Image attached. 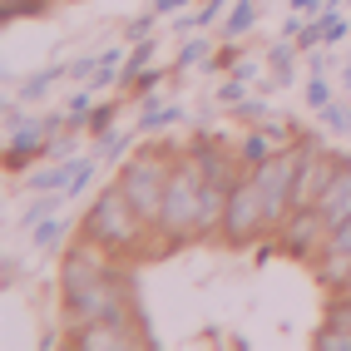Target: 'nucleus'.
Returning <instances> with one entry per match:
<instances>
[{
  "label": "nucleus",
  "instance_id": "obj_7",
  "mask_svg": "<svg viewBox=\"0 0 351 351\" xmlns=\"http://www.w3.org/2000/svg\"><path fill=\"white\" fill-rule=\"evenodd\" d=\"M302 144H307V138H302ZM302 144L287 149V154H272V158H263V163H252V169H247V178L263 189V198L272 208V223H282L292 213V178H297V163H302Z\"/></svg>",
  "mask_w": 351,
  "mask_h": 351
},
{
  "label": "nucleus",
  "instance_id": "obj_9",
  "mask_svg": "<svg viewBox=\"0 0 351 351\" xmlns=\"http://www.w3.org/2000/svg\"><path fill=\"white\" fill-rule=\"evenodd\" d=\"M307 134H297L292 124H282V119H257L243 138H238V154H243V163L252 169V163H263V158H272V154H287V149H297Z\"/></svg>",
  "mask_w": 351,
  "mask_h": 351
},
{
  "label": "nucleus",
  "instance_id": "obj_23",
  "mask_svg": "<svg viewBox=\"0 0 351 351\" xmlns=\"http://www.w3.org/2000/svg\"><path fill=\"white\" fill-rule=\"evenodd\" d=\"M307 104H312V109H317V114H322V109H326V104H332V89H326V84H322V80H317V75H312V80H307Z\"/></svg>",
  "mask_w": 351,
  "mask_h": 351
},
{
  "label": "nucleus",
  "instance_id": "obj_21",
  "mask_svg": "<svg viewBox=\"0 0 351 351\" xmlns=\"http://www.w3.org/2000/svg\"><path fill=\"white\" fill-rule=\"evenodd\" d=\"M322 322L351 326V297H337V292H332V302H326V317H322Z\"/></svg>",
  "mask_w": 351,
  "mask_h": 351
},
{
  "label": "nucleus",
  "instance_id": "obj_10",
  "mask_svg": "<svg viewBox=\"0 0 351 351\" xmlns=\"http://www.w3.org/2000/svg\"><path fill=\"white\" fill-rule=\"evenodd\" d=\"M50 124L45 119H25L10 138H5V169L10 173H25L30 163H40V158H50Z\"/></svg>",
  "mask_w": 351,
  "mask_h": 351
},
{
  "label": "nucleus",
  "instance_id": "obj_17",
  "mask_svg": "<svg viewBox=\"0 0 351 351\" xmlns=\"http://www.w3.org/2000/svg\"><path fill=\"white\" fill-rule=\"evenodd\" d=\"M252 30V0H232V10H228V40H238Z\"/></svg>",
  "mask_w": 351,
  "mask_h": 351
},
{
  "label": "nucleus",
  "instance_id": "obj_1",
  "mask_svg": "<svg viewBox=\"0 0 351 351\" xmlns=\"http://www.w3.org/2000/svg\"><path fill=\"white\" fill-rule=\"evenodd\" d=\"M75 232L89 238V243H99L104 252H114L119 263H144L149 247H154V228L138 218V208L124 198L119 183H109V189L95 193V203L84 208Z\"/></svg>",
  "mask_w": 351,
  "mask_h": 351
},
{
  "label": "nucleus",
  "instance_id": "obj_11",
  "mask_svg": "<svg viewBox=\"0 0 351 351\" xmlns=\"http://www.w3.org/2000/svg\"><path fill=\"white\" fill-rule=\"evenodd\" d=\"M322 213H326V223L332 228H341V223H351V158L341 154V163H337V173H332V183H326V193H322Z\"/></svg>",
  "mask_w": 351,
  "mask_h": 351
},
{
  "label": "nucleus",
  "instance_id": "obj_15",
  "mask_svg": "<svg viewBox=\"0 0 351 351\" xmlns=\"http://www.w3.org/2000/svg\"><path fill=\"white\" fill-rule=\"evenodd\" d=\"M64 75H69V64H55V69H45V75L25 80V89H20V99H30V104H35V99L45 95V89H50V84H60Z\"/></svg>",
  "mask_w": 351,
  "mask_h": 351
},
{
  "label": "nucleus",
  "instance_id": "obj_3",
  "mask_svg": "<svg viewBox=\"0 0 351 351\" xmlns=\"http://www.w3.org/2000/svg\"><path fill=\"white\" fill-rule=\"evenodd\" d=\"M178 154H183L178 138H149V144H138V149L124 158L119 178H114L149 228L158 223V208H163V193H169V178H173Z\"/></svg>",
  "mask_w": 351,
  "mask_h": 351
},
{
  "label": "nucleus",
  "instance_id": "obj_16",
  "mask_svg": "<svg viewBox=\"0 0 351 351\" xmlns=\"http://www.w3.org/2000/svg\"><path fill=\"white\" fill-rule=\"evenodd\" d=\"M114 119H119V104H114V99H109V104H95V109H89V119H84V134L99 138V134L114 129Z\"/></svg>",
  "mask_w": 351,
  "mask_h": 351
},
{
  "label": "nucleus",
  "instance_id": "obj_14",
  "mask_svg": "<svg viewBox=\"0 0 351 351\" xmlns=\"http://www.w3.org/2000/svg\"><path fill=\"white\" fill-rule=\"evenodd\" d=\"M312 351H351V326L322 322L317 332H312Z\"/></svg>",
  "mask_w": 351,
  "mask_h": 351
},
{
  "label": "nucleus",
  "instance_id": "obj_2",
  "mask_svg": "<svg viewBox=\"0 0 351 351\" xmlns=\"http://www.w3.org/2000/svg\"><path fill=\"white\" fill-rule=\"evenodd\" d=\"M198 208H203V173L189 158V144H183L173 178H169V193H163V208H158V223H154L149 257H173L183 247H193L198 243Z\"/></svg>",
  "mask_w": 351,
  "mask_h": 351
},
{
  "label": "nucleus",
  "instance_id": "obj_12",
  "mask_svg": "<svg viewBox=\"0 0 351 351\" xmlns=\"http://www.w3.org/2000/svg\"><path fill=\"white\" fill-rule=\"evenodd\" d=\"M223 223H228V189H213V183H203L198 243H223Z\"/></svg>",
  "mask_w": 351,
  "mask_h": 351
},
{
  "label": "nucleus",
  "instance_id": "obj_24",
  "mask_svg": "<svg viewBox=\"0 0 351 351\" xmlns=\"http://www.w3.org/2000/svg\"><path fill=\"white\" fill-rule=\"evenodd\" d=\"M238 60H243V55H238V45H232V40H228V45H223V50H213V60H208V64H213V69H232V64H238Z\"/></svg>",
  "mask_w": 351,
  "mask_h": 351
},
{
  "label": "nucleus",
  "instance_id": "obj_26",
  "mask_svg": "<svg viewBox=\"0 0 351 351\" xmlns=\"http://www.w3.org/2000/svg\"><path fill=\"white\" fill-rule=\"evenodd\" d=\"M124 154V134H99V158H119Z\"/></svg>",
  "mask_w": 351,
  "mask_h": 351
},
{
  "label": "nucleus",
  "instance_id": "obj_13",
  "mask_svg": "<svg viewBox=\"0 0 351 351\" xmlns=\"http://www.w3.org/2000/svg\"><path fill=\"white\" fill-rule=\"evenodd\" d=\"M64 232H69V218H45V223L30 228V247L35 252H50V247L64 243Z\"/></svg>",
  "mask_w": 351,
  "mask_h": 351
},
{
  "label": "nucleus",
  "instance_id": "obj_25",
  "mask_svg": "<svg viewBox=\"0 0 351 351\" xmlns=\"http://www.w3.org/2000/svg\"><path fill=\"white\" fill-rule=\"evenodd\" d=\"M208 55V45L203 40H193V45H183V50H178V69H189V64H198Z\"/></svg>",
  "mask_w": 351,
  "mask_h": 351
},
{
  "label": "nucleus",
  "instance_id": "obj_27",
  "mask_svg": "<svg viewBox=\"0 0 351 351\" xmlns=\"http://www.w3.org/2000/svg\"><path fill=\"white\" fill-rule=\"evenodd\" d=\"M189 5H193V0H154L158 15H173V10H189Z\"/></svg>",
  "mask_w": 351,
  "mask_h": 351
},
{
  "label": "nucleus",
  "instance_id": "obj_8",
  "mask_svg": "<svg viewBox=\"0 0 351 351\" xmlns=\"http://www.w3.org/2000/svg\"><path fill=\"white\" fill-rule=\"evenodd\" d=\"M64 346L75 351H144L154 346L149 326H129V322H89V326H75L64 337Z\"/></svg>",
  "mask_w": 351,
  "mask_h": 351
},
{
  "label": "nucleus",
  "instance_id": "obj_19",
  "mask_svg": "<svg viewBox=\"0 0 351 351\" xmlns=\"http://www.w3.org/2000/svg\"><path fill=\"white\" fill-rule=\"evenodd\" d=\"M267 64H272V80H277V84H287V80H292V50H287V45H272Z\"/></svg>",
  "mask_w": 351,
  "mask_h": 351
},
{
  "label": "nucleus",
  "instance_id": "obj_20",
  "mask_svg": "<svg viewBox=\"0 0 351 351\" xmlns=\"http://www.w3.org/2000/svg\"><path fill=\"white\" fill-rule=\"evenodd\" d=\"M218 10H223V0H203L193 20H178V30H203V25H213V15H218Z\"/></svg>",
  "mask_w": 351,
  "mask_h": 351
},
{
  "label": "nucleus",
  "instance_id": "obj_4",
  "mask_svg": "<svg viewBox=\"0 0 351 351\" xmlns=\"http://www.w3.org/2000/svg\"><path fill=\"white\" fill-rule=\"evenodd\" d=\"M277 223H272V208L263 198L252 178H243L238 189L228 193V223H223V243L228 247H257L263 238H272Z\"/></svg>",
  "mask_w": 351,
  "mask_h": 351
},
{
  "label": "nucleus",
  "instance_id": "obj_28",
  "mask_svg": "<svg viewBox=\"0 0 351 351\" xmlns=\"http://www.w3.org/2000/svg\"><path fill=\"white\" fill-rule=\"evenodd\" d=\"M322 5H326V0H292L297 15H322Z\"/></svg>",
  "mask_w": 351,
  "mask_h": 351
},
{
  "label": "nucleus",
  "instance_id": "obj_22",
  "mask_svg": "<svg viewBox=\"0 0 351 351\" xmlns=\"http://www.w3.org/2000/svg\"><path fill=\"white\" fill-rule=\"evenodd\" d=\"M154 20H158V10H149V15H138L134 25L124 30V40H129V45H138V40H149V30H154Z\"/></svg>",
  "mask_w": 351,
  "mask_h": 351
},
{
  "label": "nucleus",
  "instance_id": "obj_6",
  "mask_svg": "<svg viewBox=\"0 0 351 351\" xmlns=\"http://www.w3.org/2000/svg\"><path fill=\"white\" fill-rule=\"evenodd\" d=\"M189 158L198 163L203 183H213V189H238V183L247 178V163L238 154V144H228V138H213V134H198L189 138Z\"/></svg>",
  "mask_w": 351,
  "mask_h": 351
},
{
  "label": "nucleus",
  "instance_id": "obj_18",
  "mask_svg": "<svg viewBox=\"0 0 351 351\" xmlns=\"http://www.w3.org/2000/svg\"><path fill=\"white\" fill-rule=\"evenodd\" d=\"M114 80H124V64H119V50H109V55H99V69H95V89H104V84H114Z\"/></svg>",
  "mask_w": 351,
  "mask_h": 351
},
{
  "label": "nucleus",
  "instance_id": "obj_5",
  "mask_svg": "<svg viewBox=\"0 0 351 351\" xmlns=\"http://www.w3.org/2000/svg\"><path fill=\"white\" fill-rule=\"evenodd\" d=\"M326 238H332V223H326L322 208H292V213L277 223L272 232V252H282V257H297V263H317Z\"/></svg>",
  "mask_w": 351,
  "mask_h": 351
},
{
  "label": "nucleus",
  "instance_id": "obj_29",
  "mask_svg": "<svg viewBox=\"0 0 351 351\" xmlns=\"http://www.w3.org/2000/svg\"><path fill=\"white\" fill-rule=\"evenodd\" d=\"M337 297H351V277H346V282H341V287H337Z\"/></svg>",
  "mask_w": 351,
  "mask_h": 351
}]
</instances>
